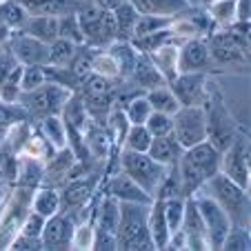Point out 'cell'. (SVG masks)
Wrapping results in <instances>:
<instances>
[{
  "label": "cell",
  "mask_w": 251,
  "mask_h": 251,
  "mask_svg": "<svg viewBox=\"0 0 251 251\" xmlns=\"http://www.w3.org/2000/svg\"><path fill=\"white\" fill-rule=\"evenodd\" d=\"M178 178H180L182 198L194 196L213 174L220 171V149L209 140H202L189 149H182V156L176 165Z\"/></svg>",
  "instance_id": "1"
},
{
  "label": "cell",
  "mask_w": 251,
  "mask_h": 251,
  "mask_svg": "<svg viewBox=\"0 0 251 251\" xmlns=\"http://www.w3.org/2000/svg\"><path fill=\"white\" fill-rule=\"evenodd\" d=\"M202 187L207 189L209 198H213L225 209L231 225H238V227L249 225V196H247L245 187L238 185L236 180H231L223 171L213 174Z\"/></svg>",
  "instance_id": "2"
},
{
  "label": "cell",
  "mask_w": 251,
  "mask_h": 251,
  "mask_svg": "<svg viewBox=\"0 0 251 251\" xmlns=\"http://www.w3.org/2000/svg\"><path fill=\"white\" fill-rule=\"evenodd\" d=\"M151 204V202H149ZM149 204L145 202H120V218L116 229L118 249H156L149 236Z\"/></svg>",
  "instance_id": "3"
},
{
  "label": "cell",
  "mask_w": 251,
  "mask_h": 251,
  "mask_svg": "<svg viewBox=\"0 0 251 251\" xmlns=\"http://www.w3.org/2000/svg\"><path fill=\"white\" fill-rule=\"evenodd\" d=\"M76 16H78V23H80L87 47H107L114 40H118L114 11L100 9L91 0H80Z\"/></svg>",
  "instance_id": "4"
},
{
  "label": "cell",
  "mask_w": 251,
  "mask_h": 251,
  "mask_svg": "<svg viewBox=\"0 0 251 251\" xmlns=\"http://www.w3.org/2000/svg\"><path fill=\"white\" fill-rule=\"evenodd\" d=\"M71 89L47 80L45 85L36 87L31 91H20L16 104L23 107V111L31 118H47V116H60L65 102L69 100Z\"/></svg>",
  "instance_id": "5"
},
{
  "label": "cell",
  "mask_w": 251,
  "mask_h": 251,
  "mask_svg": "<svg viewBox=\"0 0 251 251\" xmlns=\"http://www.w3.org/2000/svg\"><path fill=\"white\" fill-rule=\"evenodd\" d=\"M120 167L123 171L131 178L133 182L145 189V194H149L153 198L160 187V182L165 180L167 171L171 167H165L160 162H156L147 151H131V149H125L123 156H120Z\"/></svg>",
  "instance_id": "6"
},
{
  "label": "cell",
  "mask_w": 251,
  "mask_h": 251,
  "mask_svg": "<svg viewBox=\"0 0 251 251\" xmlns=\"http://www.w3.org/2000/svg\"><path fill=\"white\" fill-rule=\"evenodd\" d=\"M174 138L182 149H189L207 140V118L200 104H185L174 114Z\"/></svg>",
  "instance_id": "7"
},
{
  "label": "cell",
  "mask_w": 251,
  "mask_h": 251,
  "mask_svg": "<svg viewBox=\"0 0 251 251\" xmlns=\"http://www.w3.org/2000/svg\"><path fill=\"white\" fill-rule=\"evenodd\" d=\"M82 85V102H85L87 116L94 118L96 125H104L107 116H109V107L114 102V85L107 76L100 74H89Z\"/></svg>",
  "instance_id": "8"
},
{
  "label": "cell",
  "mask_w": 251,
  "mask_h": 251,
  "mask_svg": "<svg viewBox=\"0 0 251 251\" xmlns=\"http://www.w3.org/2000/svg\"><path fill=\"white\" fill-rule=\"evenodd\" d=\"M196 207L200 211V218L204 223V231H207L209 249H223V242L227 238L229 229H231V220L225 213V209L209 196L196 200Z\"/></svg>",
  "instance_id": "9"
},
{
  "label": "cell",
  "mask_w": 251,
  "mask_h": 251,
  "mask_svg": "<svg viewBox=\"0 0 251 251\" xmlns=\"http://www.w3.org/2000/svg\"><path fill=\"white\" fill-rule=\"evenodd\" d=\"M204 118H207V140L223 151L229 142L233 140V125L231 116H229L227 107L223 104L220 96H213L209 100V107L204 109Z\"/></svg>",
  "instance_id": "10"
},
{
  "label": "cell",
  "mask_w": 251,
  "mask_h": 251,
  "mask_svg": "<svg viewBox=\"0 0 251 251\" xmlns=\"http://www.w3.org/2000/svg\"><path fill=\"white\" fill-rule=\"evenodd\" d=\"M249 145L242 136H233V140L220 151V171L229 176L238 185L247 187L249 182Z\"/></svg>",
  "instance_id": "11"
},
{
  "label": "cell",
  "mask_w": 251,
  "mask_h": 251,
  "mask_svg": "<svg viewBox=\"0 0 251 251\" xmlns=\"http://www.w3.org/2000/svg\"><path fill=\"white\" fill-rule=\"evenodd\" d=\"M76 223L71 216L65 213H53L45 220L43 233H40V240H43V249H69L71 240H74V231H76Z\"/></svg>",
  "instance_id": "12"
},
{
  "label": "cell",
  "mask_w": 251,
  "mask_h": 251,
  "mask_svg": "<svg viewBox=\"0 0 251 251\" xmlns=\"http://www.w3.org/2000/svg\"><path fill=\"white\" fill-rule=\"evenodd\" d=\"M9 47L20 65H49V45L31 38L29 33L20 31V29L11 33Z\"/></svg>",
  "instance_id": "13"
},
{
  "label": "cell",
  "mask_w": 251,
  "mask_h": 251,
  "mask_svg": "<svg viewBox=\"0 0 251 251\" xmlns=\"http://www.w3.org/2000/svg\"><path fill=\"white\" fill-rule=\"evenodd\" d=\"M180 233L185 236V245L189 247V249H209L204 223H202V218H200V211H198L196 200L191 198V196L185 202V216H182Z\"/></svg>",
  "instance_id": "14"
},
{
  "label": "cell",
  "mask_w": 251,
  "mask_h": 251,
  "mask_svg": "<svg viewBox=\"0 0 251 251\" xmlns=\"http://www.w3.org/2000/svg\"><path fill=\"white\" fill-rule=\"evenodd\" d=\"M171 91L176 94L182 107L185 104H200V96L204 91V74L202 71H182L178 78H174Z\"/></svg>",
  "instance_id": "15"
},
{
  "label": "cell",
  "mask_w": 251,
  "mask_h": 251,
  "mask_svg": "<svg viewBox=\"0 0 251 251\" xmlns=\"http://www.w3.org/2000/svg\"><path fill=\"white\" fill-rule=\"evenodd\" d=\"M107 194H109L111 198H116L118 202H145V204H149L153 200L151 196L145 194V189H142L138 182H133L125 171H120L118 176H114L109 180Z\"/></svg>",
  "instance_id": "16"
},
{
  "label": "cell",
  "mask_w": 251,
  "mask_h": 251,
  "mask_svg": "<svg viewBox=\"0 0 251 251\" xmlns=\"http://www.w3.org/2000/svg\"><path fill=\"white\" fill-rule=\"evenodd\" d=\"M147 225H149V236L153 240L156 249H165L171 240V231L167 227V218H165V202L160 198H153L149 204V216H147Z\"/></svg>",
  "instance_id": "17"
},
{
  "label": "cell",
  "mask_w": 251,
  "mask_h": 251,
  "mask_svg": "<svg viewBox=\"0 0 251 251\" xmlns=\"http://www.w3.org/2000/svg\"><path fill=\"white\" fill-rule=\"evenodd\" d=\"M29 16H53L60 18L65 14H76L80 0H20Z\"/></svg>",
  "instance_id": "18"
},
{
  "label": "cell",
  "mask_w": 251,
  "mask_h": 251,
  "mask_svg": "<svg viewBox=\"0 0 251 251\" xmlns=\"http://www.w3.org/2000/svg\"><path fill=\"white\" fill-rule=\"evenodd\" d=\"M211 62V51L202 40H191L178 56V71H202Z\"/></svg>",
  "instance_id": "19"
},
{
  "label": "cell",
  "mask_w": 251,
  "mask_h": 251,
  "mask_svg": "<svg viewBox=\"0 0 251 251\" xmlns=\"http://www.w3.org/2000/svg\"><path fill=\"white\" fill-rule=\"evenodd\" d=\"M147 153L156 162H160V165L176 167L178 160H180V156H182V147L178 145V140L174 138V133H167V136L151 138V145H149Z\"/></svg>",
  "instance_id": "20"
},
{
  "label": "cell",
  "mask_w": 251,
  "mask_h": 251,
  "mask_svg": "<svg viewBox=\"0 0 251 251\" xmlns=\"http://www.w3.org/2000/svg\"><path fill=\"white\" fill-rule=\"evenodd\" d=\"M129 2L136 7L138 14L165 16V18H171V16L189 9V2H187V0H129Z\"/></svg>",
  "instance_id": "21"
},
{
  "label": "cell",
  "mask_w": 251,
  "mask_h": 251,
  "mask_svg": "<svg viewBox=\"0 0 251 251\" xmlns=\"http://www.w3.org/2000/svg\"><path fill=\"white\" fill-rule=\"evenodd\" d=\"M20 31L29 33L31 38L40 40L45 45H51L58 38V18H53V16H29L27 23L20 27Z\"/></svg>",
  "instance_id": "22"
},
{
  "label": "cell",
  "mask_w": 251,
  "mask_h": 251,
  "mask_svg": "<svg viewBox=\"0 0 251 251\" xmlns=\"http://www.w3.org/2000/svg\"><path fill=\"white\" fill-rule=\"evenodd\" d=\"M145 96H147V100H149L153 111H162V114L174 116L176 111L182 107V104L178 102V98H176V94L171 91V87H165V85H158V87H153V89H147Z\"/></svg>",
  "instance_id": "23"
},
{
  "label": "cell",
  "mask_w": 251,
  "mask_h": 251,
  "mask_svg": "<svg viewBox=\"0 0 251 251\" xmlns=\"http://www.w3.org/2000/svg\"><path fill=\"white\" fill-rule=\"evenodd\" d=\"M138 11L131 2H123L118 9L114 11V18H116V31H118V40L123 43H129L133 36V27H136V20H138Z\"/></svg>",
  "instance_id": "24"
},
{
  "label": "cell",
  "mask_w": 251,
  "mask_h": 251,
  "mask_svg": "<svg viewBox=\"0 0 251 251\" xmlns=\"http://www.w3.org/2000/svg\"><path fill=\"white\" fill-rule=\"evenodd\" d=\"M89 194H91V185H87V182H71L60 194V211L71 213L74 209H82V204L89 200Z\"/></svg>",
  "instance_id": "25"
},
{
  "label": "cell",
  "mask_w": 251,
  "mask_h": 251,
  "mask_svg": "<svg viewBox=\"0 0 251 251\" xmlns=\"http://www.w3.org/2000/svg\"><path fill=\"white\" fill-rule=\"evenodd\" d=\"M40 131L47 138V142L56 149H65L67 147V125L60 116H47L40 120Z\"/></svg>",
  "instance_id": "26"
},
{
  "label": "cell",
  "mask_w": 251,
  "mask_h": 251,
  "mask_svg": "<svg viewBox=\"0 0 251 251\" xmlns=\"http://www.w3.org/2000/svg\"><path fill=\"white\" fill-rule=\"evenodd\" d=\"M29 14L23 5H20V0H2L0 2V23L7 25L9 29H16L18 31L25 23H27Z\"/></svg>",
  "instance_id": "27"
},
{
  "label": "cell",
  "mask_w": 251,
  "mask_h": 251,
  "mask_svg": "<svg viewBox=\"0 0 251 251\" xmlns=\"http://www.w3.org/2000/svg\"><path fill=\"white\" fill-rule=\"evenodd\" d=\"M78 45L65 38H56L49 45V65L51 67H67L71 62V58L76 56Z\"/></svg>",
  "instance_id": "28"
},
{
  "label": "cell",
  "mask_w": 251,
  "mask_h": 251,
  "mask_svg": "<svg viewBox=\"0 0 251 251\" xmlns=\"http://www.w3.org/2000/svg\"><path fill=\"white\" fill-rule=\"evenodd\" d=\"M133 80L138 82L145 89H153V87L160 85V71H158L156 65H151L145 58H138L136 65H133Z\"/></svg>",
  "instance_id": "29"
},
{
  "label": "cell",
  "mask_w": 251,
  "mask_h": 251,
  "mask_svg": "<svg viewBox=\"0 0 251 251\" xmlns=\"http://www.w3.org/2000/svg\"><path fill=\"white\" fill-rule=\"evenodd\" d=\"M71 162H74V153H71V149H67V147L60 149V156L51 162V167H49V171L45 174L43 180L45 182H51V185L62 182L67 176L71 174Z\"/></svg>",
  "instance_id": "30"
},
{
  "label": "cell",
  "mask_w": 251,
  "mask_h": 251,
  "mask_svg": "<svg viewBox=\"0 0 251 251\" xmlns=\"http://www.w3.org/2000/svg\"><path fill=\"white\" fill-rule=\"evenodd\" d=\"M58 38L71 40L76 45H85V36H82V29L76 14H65L58 18Z\"/></svg>",
  "instance_id": "31"
},
{
  "label": "cell",
  "mask_w": 251,
  "mask_h": 251,
  "mask_svg": "<svg viewBox=\"0 0 251 251\" xmlns=\"http://www.w3.org/2000/svg\"><path fill=\"white\" fill-rule=\"evenodd\" d=\"M151 133L147 131L145 125H129L127 133H125V149L131 151H147L151 145Z\"/></svg>",
  "instance_id": "32"
},
{
  "label": "cell",
  "mask_w": 251,
  "mask_h": 251,
  "mask_svg": "<svg viewBox=\"0 0 251 251\" xmlns=\"http://www.w3.org/2000/svg\"><path fill=\"white\" fill-rule=\"evenodd\" d=\"M33 211L40 213V216H45V218L58 213L60 211V194H58L56 189L38 191V196H36V200H33Z\"/></svg>",
  "instance_id": "33"
},
{
  "label": "cell",
  "mask_w": 251,
  "mask_h": 251,
  "mask_svg": "<svg viewBox=\"0 0 251 251\" xmlns=\"http://www.w3.org/2000/svg\"><path fill=\"white\" fill-rule=\"evenodd\" d=\"M151 104H149L147 96H136L127 102V109H125V116H127L129 125H145L151 114Z\"/></svg>",
  "instance_id": "34"
},
{
  "label": "cell",
  "mask_w": 251,
  "mask_h": 251,
  "mask_svg": "<svg viewBox=\"0 0 251 251\" xmlns=\"http://www.w3.org/2000/svg\"><path fill=\"white\" fill-rule=\"evenodd\" d=\"M118 218H120V202L116 198H111V196H107L102 207H100V225L98 227L116 233V229H118Z\"/></svg>",
  "instance_id": "35"
},
{
  "label": "cell",
  "mask_w": 251,
  "mask_h": 251,
  "mask_svg": "<svg viewBox=\"0 0 251 251\" xmlns=\"http://www.w3.org/2000/svg\"><path fill=\"white\" fill-rule=\"evenodd\" d=\"M165 202V218H167V227H169L171 236L180 231L182 225V216H185V200L178 196V198H169L162 200Z\"/></svg>",
  "instance_id": "36"
},
{
  "label": "cell",
  "mask_w": 251,
  "mask_h": 251,
  "mask_svg": "<svg viewBox=\"0 0 251 251\" xmlns=\"http://www.w3.org/2000/svg\"><path fill=\"white\" fill-rule=\"evenodd\" d=\"M47 82V71L45 65H23V74H20V91H31L36 87Z\"/></svg>",
  "instance_id": "37"
},
{
  "label": "cell",
  "mask_w": 251,
  "mask_h": 251,
  "mask_svg": "<svg viewBox=\"0 0 251 251\" xmlns=\"http://www.w3.org/2000/svg\"><path fill=\"white\" fill-rule=\"evenodd\" d=\"M167 25H169V18H165V16H145L140 14L136 20V27H133V38H140V36H147V33H153V31H160V29H167ZM129 40V43H131Z\"/></svg>",
  "instance_id": "38"
},
{
  "label": "cell",
  "mask_w": 251,
  "mask_h": 251,
  "mask_svg": "<svg viewBox=\"0 0 251 251\" xmlns=\"http://www.w3.org/2000/svg\"><path fill=\"white\" fill-rule=\"evenodd\" d=\"M145 127H147V131L151 133L153 138L167 136V133H171V129H174V116L162 114V111H151L147 123H145Z\"/></svg>",
  "instance_id": "39"
},
{
  "label": "cell",
  "mask_w": 251,
  "mask_h": 251,
  "mask_svg": "<svg viewBox=\"0 0 251 251\" xmlns=\"http://www.w3.org/2000/svg\"><path fill=\"white\" fill-rule=\"evenodd\" d=\"M27 118V114L23 111V107H16V102L14 104H9V102H2L0 100V129H7V127H11V125H16V123H20V120H25Z\"/></svg>",
  "instance_id": "40"
},
{
  "label": "cell",
  "mask_w": 251,
  "mask_h": 251,
  "mask_svg": "<svg viewBox=\"0 0 251 251\" xmlns=\"http://www.w3.org/2000/svg\"><path fill=\"white\" fill-rule=\"evenodd\" d=\"M223 249H249V231L247 227H238L231 225L227 238L223 242Z\"/></svg>",
  "instance_id": "41"
},
{
  "label": "cell",
  "mask_w": 251,
  "mask_h": 251,
  "mask_svg": "<svg viewBox=\"0 0 251 251\" xmlns=\"http://www.w3.org/2000/svg\"><path fill=\"white\" fill-rule=\"evenodd\" d=\"M18 67H20V62H18V58L14 56V51H11L9 43L0 45V82L5 80L9 74H14Z\"/></svg>",
  "instance_id": "42"
},
{
  "label": "cell",
  "mask_w": 251,
  "mask_h": 251,
  "mask_svg": "<svg viewBox=\"0 0 251 251\" xmlns=\"http://www.w3.org/2000/svg\"><path fill=\"white\" fill-rule=\"evenodd\" d=\"M45 220H47L45 216L31 211L27 216V220H25L23 231H20V233H25V236H33V238H40V233H43V227H45Z\"/></svg>",
  "instance_id": "43"
},
{
  "label": "cell",
  "mask_w": 251,
  "mask_h": 251,
  "mask_svg": "<svg viewBox=\"0 0 251 251\" xmlns=\"http://www.w3.org/2000/svg\"><path fill=\"white\" fill-rule=\"evenodd\" d=\"M94 249H118V242H116V233L107 231V229H100L96 231V238H94Z\"/></svg>",
  "instance_id": "44"
},
{
  "label": "cell",
  "mask_w": 251,
  "mask_h": 251,
  "mask_svg": "<svg viewBox=\"0 0 251 251\" xmlns=\"http://www.w3.org/2000/svg\"><path fill=\"white\" fill-rule=\"evenodd\" d=\"M11 249L16 251H40L43 249V240L40 238H33V236H25V233H20V238H16L14 242H11Z\"/></svg>",
  "instance_id": "45"
},
{
  "label": "cell",
  "mask_w": 251,
  "mask_h": 251,
  "mask_svg": "<svg viewBox=\"0 0 251 251\" xmlns=\"http://www.w3.org/2000/svg\"><path fill=\"white\" fill-rule=\"evenodd\" d=\"M94 5H98L100 9H104V11H116L123 2H127V0H91Z\"/></svg>",
  "instance_id": "46"
},
{
  "label": "cell",
  "mask_w": 251,
  "mask_h": 251,
  "mask_svg": "<svg viewBox=\"0 0 251 251\" xmlns=\"http://www.w3.org/2000/svg\"><path fill=\"white\" fill-rule=\"evenodd\" d=\"M236 16L242 20V23L249 20V0H240V2H238V14Z\"/></svg>",
  "instance_id": "47"
},
{
  "label": "cell",
  "mask_w": 251,
  "mask_h": 251,
  "mask_svg": "<svg viewBox=\"0 0 251 251\" xmlns=\"http://www.w3.org/2000/svg\"><path fill=\"white\" fill-rule=\"evenodd\" d=\"M9 38H11V29L7 27V25H2V23H0V45L9 43Z\"/></svg>",
  "instance_id": "48"
},
{
  "label": "cell",
  "mask_w": 251,
  "mask_h": 251,
  "mask_svg": "<svg viewBox=\"0 0 251 251\" xmlns=\"http://www.w3.org/2000/svg\"><path fill=\"white\" fill-rule=\"evenodd\" d=\"M187 2H189V5H191V0H187Z\"/></svg>",
  "instance_id": "49"
},
{
  "label": "cell",
  "mask_w": 251,
  "mask_h": 251,
  "mask_svg": "<svg viewBox=\"0 0 251 251\" xmlns=\"http://www.w3.org/2000/svg\"><path fill=\"white\" fill-rule=\"evenodd\" d=\"M0 2H2V0H0Z\"/></svg>",
  "instance_id": "50"
}]
</instances>
